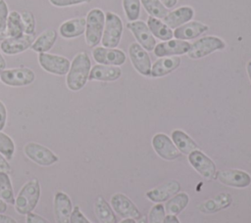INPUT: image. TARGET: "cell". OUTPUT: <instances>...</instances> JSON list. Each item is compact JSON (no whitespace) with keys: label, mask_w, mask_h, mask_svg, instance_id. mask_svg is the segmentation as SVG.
I'll return each instance as SVG.
<instances>
[{"label":"cell","mask_w":251,"mask_h":223,"mask_svg":"<svg viewBox=\"0 0 251 223\" xmlns=\"http://www.w3.org/2000/svg\"><path fill=\"white\" fill-rule=\"evenodd\" d=\"M164 223H179V221H178V219L176 218V215L168 214L167 216H165Z\"/></svg>","instance_id":"cell-45"},{"label":"cell","mask_w":251,"mask_h":223,"mask_svg":"<svg viewBox=\"0 0 251 223\" xmlns=\"http://www.w3.org/2000/svg\"><path fill=\"white\" fill-rule=\"evenodd\" d=\"M208 29V26L199 22H186L181 26L176 28L174 35L176 38L180 40H188L198 37Z\"/></svg>","instance_id":"cell-23"},{"label":"cell","mask_w":251,"mask_h":223,"mask_svg":"<svg viewBox=\"0 0 251 223\" xmlns=\"http://www.w3.org/2000/svg\"><path fill=\"white\" fill-rule=\"evenodd\" d=\"M180 65V58L177 56L161 58L155 62L151 67V75L153 77L164 76L178 67Z\"/></svg>","instance_id":"cell-24"},{"label":"cell","mask_w":251,"mask_h":223,"mask_svg":"<svg viewBox=\"0 0 251 223\" xmlns=\"http://www.w3.org/2000/svg\"><path fill=\"white\" fill-rule=\"evenodd\" d=\"M231 197L228 194L222 193L203 202L199 206V209L205 213L216 212L227 207L231 203Z\"/></svg>","instance_id":"cell-26"},{"label":"cell","mask_w":251,"mask_h":223,"mask_svg":"<svg viewBox=\"0 0 251 223\" xmlns=\"http://www.w3.org/2000/svg\"><path fill=\"white\" fill-rule=\"evenodd\" d=\"M6 32L9 37H21L25 34V28L21 13L17 11H12L9 13Z\"/></svg>","instance_id":"cell-29"},{"label":"cell","mask_w":251,"mask_h":223,"mask_svg":"<svg viewBox=\"0 0 251 223\" xmlns=\"http://www.w3.org/2000/svg\"><path fill=\"white\" fill-rule=\"evenodd\" d=\"M111 205L114 210L125 218H139L140 212L135 204L125 195L115 194L111 198Z\"/></svg>","instance_id":"cell-17"},{"label":"cell","mask_w":251,"mask_h":223,"mask_svg":"<svg viewBox=\"0 0 251 223\" xmlns=\"http://www.w3.org/2000/svg\"><path fill=\"white\" fill-rule=\"evenodd\" d=\"M147 13L156 19H164L170 12L160 0H140Z\"/></svg>","instance_id":"cell-32"},{"label":"cell","mask_w":251,"mask_h":223,"mask_svg":"<svg viewBox=\"0 0 251 223\" xmlns=\"http://www.w3.org/2000/svg\"><path fill=\"white\" fill-rule=\"evenodd\" d=\"M0 223H17V221L8 215L0 213Z\"/></svg>","instance_id":"cell-44"},{"label":"cell","mask_w":251,"mask_h":223,"mask_svg":"<svg viewBox=\"0 0 251 223\" xmlns=\"http://www.w3.org/2000/svg\"><path fill=\"white\" fill-rule=\"evenodd\" d=\"M0 199L5 202L15 204V197L11 180L5 172H0Z\"/></svg>","instance_id":"cell-33"},{"label":"cell","mask_w":251,"mask_h":223,"mask_svg":"<svg viewBox=\"0 0 251 223\" xmlns=\"http://www.w3.org/2000/svg\"><path fill=\"white\" fill-rule=\"evenodd\" d=\"M126 27L131 30L138 43L147 51H152L156 46V41L151 33L148 25L142 21H134L128 22Z\"/></svg>","instance_id":"cell-15"},{"label":"cell","mask_w":251,"mask_h":223,"mask_svg":"<svg viewBox=\"0 0 251 223\" xmlns=\"http://www.w3.org/2000/svg\"><path fill=\"white\" fill-rule=\"evenodd\" d=\"M137 223H148V222H147V220H146L145 217H141V218L138 220Z\"/></svg>","instance_id":"cell-51"},{"label":"cell","mask_w":251,"mask_h":223,"mask_svg":"<svg viewBox=\"0 0 251 223\" xmlns=\"http://www.w3.org/2000/svg\"><path fill=\"white\" fill-rule=\"evenodd\" d=\"M165 220V208L161 203L154 205L149 212L150 223H164Z\"/></svg>","instance_id":"cell-37"},{"label":"cell","mask_w":251,"mask_h":223,"mask_svg":"<svg viewBox=\"0 0 251 223\" xmlns=\"http://www.w3.org/2000/svg\"><path fill=\"white\" fill-rule=\"evenodd\" d=\"M91 69V62L85 52L76 54L70 66L67 73L66 84L72 91H78L86 84Z\"/></svg>","instance_id":"cell-1"},{"label":"cell","mask_w":251,"mask_h":223,"mask_svg":"<svg viewBox=\"0 0 251 223\" xmlns=\"http://www.w3.org/2000/svg\"><path fill=\"white\" fill-rule=\"evenodd\" d=\"M247 73H248V76L251 81V60L247 63Z\"/></svg>","instance_id":"cell-49"},{"label":"cell","mask_w":251,"mask_h":223,"mask_svg":"<svg viewBox=\"0 0 251 223\" xmlns=\"http://www.w3.org/2000/svg\"><path fill=\"white\" fill-rule=\"evenodd\" d=\"M15 152V144L10 136L0 131V154L7 159H11Z\"/></svg>","instance_id":"cell-35"},{"label":"cell","mask_w":251,"mask_h":223,"mask_svg":"<svg viewBox=\"0 0 251 223\" xmlns=\"http://www.w3.org/2000/svg\"><path fill=\"white\" fill-rule=\"evenodd\" d=\"M7 210V203L0 199V213H4Z\"/></svg>","instance_id":"cell-48"},{"label":"cell","mask_w":251,"mask_h":223,"mask_svg":"<svg viewBox=\"0 0 251 223\" xmlns=\"http://www.w3.org/2000/svg\"><path fill=\"white\" fill-rule=\"evenodd\" d=\"M25 155L42 166H49L59 160V157L47 147L35 142H29L24 147Z\"/></svg>","instance_id":"cell-6"},{"label":"cell","mask_w":251,"mask_h":223,"mask_svg":"<svg viewBox=\"0 0 251 223\" xmlns=\"http://www.w3.org/2000/svg\"><path fill=\"white\" fill-rule=\"evenodd\" d=\"M216 177L221 183L236 188H245L251 183V177L248 173L236 169L220 170Z\"/></svg>","instance_id":"cell-16"},{"label":"cell","mask_w":251,"mask_h":223,"mask_svg":"<svg viewBox=\"0 0 251 223\" xmlns=\"http://www.w3.org/2000/svg\"><path fill=\"white\" fill-rule=\"evenodd\" d=\"M194 16V11L192 8L185 6L180 7L173 12H170L163 20L164 23L170 28H176L184 22H189Z\"/></svg>","instance_id":"cell-21"},{"label":"cell","mask_w":251,"mask_h":223,"mask_svg":"<svg viewBox=\"0 0 251 223\" xmlns=\"http://www.w3.org/2000/svg\"><path fill=\"white\" fill-rule=\"evenodd\" d=\"M123 33V22L120 17L112 12L105 15V24L102 34V45L106 48H115L119 45Z\"/></svg>","instance_id":"cell-4"},{"label":"cell","mask_w":251,"mask_h":223,"mask_svg":"<svg viewBox=\"0 0 251 223\" xmlns=\"http://www.w3.org/2000/svg\"><path fill=\"white\" fill-rule=\"evenodd\" d=\"M6 68V61L4 59V57L2 56V54L0 53V71Z\"/></svg>","instance_id":"cell-47"},{"label":"cell","mask_w":251,"mask_h":223,"mask_svg":"<svg viewBox=\"0 0 251 223\" xmlns=\"http://www.w3.org/2000/svg\"><path fill=\"white\" fill-rule=\"evenodd\" d=\"M73 204L64 192H57L54 197V213L57 223H70Z\"/></svg>","instance_id":"cell-18"},{"label":"cell","mask_w":251,"mask_h":223,"mask_svg":"<svg viewBox=\"0 0 251 223\" xmlns=\"http://www.w3.org/2000/svg\"><path fill=\"white\" fill-rule=\"evenodd\" d=\"M191 44L185 40L170 39L165 42L159 43L154 48V54L157 57H170L187 53Z\"/></svg>","instance_id":"cell-14"},{"label":"cell","mask_w":251,"mask_h":223,"mask_svg":"<svg viewBox=\"0 0 251 223\" xmlns=\"http://www.w3.org/2000/svg\"><path fill=\"white\" fill-rule=\"evenodd\" d=\"M85 20V42L90 47L97 46L102 39L105 24V14L102 10L95 8L88 12Z\"/></svg>","instance_id":"cell-3"},{"label":"cell","mask_w":251,"mask_h":223,"mask_svg":"<svg viewBox=\"0 0 251 223\" xmlns=\"http://www.w3.org/2000/svg\"><path fill=\"white\" fill-rule=\"evenodd\" d=\"M188 160L193 168L204 178L211 179L214 177L216 173V165L213 160L201 151L195 150L191 152L188 156Z\"/></svg>","instance_id":"cell-12"},{"label":"cell","mask_w":251,"mask_h":223,"mask_svg":"<svg viewBox=\"0 0 251 223\" xmlns=\"http://www.w3.org/2000/svg\"><path fill=\"white\" fill-rule=\"evenodd\" d=\"M123 6L127 20L137 21L140 14V0H123Z\"/></svg>","instance_id":"cell-34"},{"label":"cell","mask_w":251,"mask_h":223,"mask_svg":"<svg viewBox=\"0 0 251 223\" xmlns=\"http://www.w3.org/2000/svg\"><path fill=\"white\" fill-rule=\"evenodd\" d=\"M152 146L155 152L164 159L172 160L180 156V152L166 134H156L152 139Z\"/></svg>","instance_id":"cell-13"},{"label":"cell","mask_w":251,"mask_h":223,"mask_svg":"<svg viewBox=\"0 0 251 223\" xmlns=\"http://www.w3.org/2000/svg\"><path fill=\"white\" fill-rule=\"evenodd\" d=\"M86 20L84 18H75L64 22L60 27V34L67 39L80 36L85 31Z\"/></svg>","instance_id":"cell-22"},{"label":"cell","mask_w":251,"mask_h":223,"mask_svg":"<svg viewBox=\"0 0 251 223\" xmlns=\"http://www.w3.org/2000/svg\"><path fill=\"white\" fill-rule=\"evenodd\" d=\"M162 3H163V5L166 7V8H168V9H171V8H173V7H175V5L176 4V2H177V0H160Z\"/></svg>","instance_id":"cell-46"},{"label":"cell","mask_w":251,"mask_h":223,"mask_svg":"<svg viewBox=\"0 0 251 223\" xmlns=\"http://www.w3.org/2000/svg\"><path fill=\"white\" fill-rule=\"evenodd\" d=\"M57 40L56 30L49 28L40 33L32 42L30 49L38 54L47 53L55 44Z\"/></svg>","instance_id":"cell-25"},{"label":"cell","mask_w":251,"mask_h":223,"mask_svg":"<svg viewBox=\"0 0 251 223\" xmlns=\"http://www.w3.org/2000/svg\"><path fill=\"white\" fill-rule=\"evenodd\" d=\"M7 119V111L5 105L0 101V131L4 128Z\"/></svg>","instance_id":"cell-42"},{"label":"cell","mask_w":251,"mask_h":223,"mask_svg":"<svg viewBox=\"0 0 251 223\" xmlns=\"http://www.w3.org/2000/svg\"><path fill=\"white\" fill-rule=\"evenodd\" d=\"M38 63L45 71L56 75L67 74L71 66V62L66 57L48 52L38 54Z\"/></svg>","instance_id":"cell-8"},{"label":"cell","mask_w":251,"mask_h":223,"mask_svg":"<svg viewBox=\"0 0 251 223\" xmlns=\"http://www.w3.org/2000/svg\"><path fill=\"white\" fill-rule=\"evenodd\" d=\"M35 79L33 70L28 67H15L0 71V80L12 87H21L31 84Z\"/></svg>","instance_id":"cell-5"},{"label":"cell","mask_w":251,"mask_h":223,"mask_svg":"<svg viewBox=\"0 0 251 223\" xmlns=\"http://www.w3.org/2000/svg\"><path fill=\"white\" fill-rule=\"evenodd\" d=\"M91 0H49V2L55 7H70L82 3H88Z\"/></svg>","instance_id":"cell-40"},{"label":"cell","mask_w":251,"mask_h":223,"mask_svg":"<svg viewBox=\"0 0 251 223\" xmlns=\"http://www.w3.org/2000/svg\"><path fill=\"white\" fill-rule=\"evenodd\" d=\"M26 223H50V222L36 213L29 212L26 214Z\"/></svg>","instance_id":"cell-41"},{"label":"cell","mask_w":251,"mask_h":223,"mask_svg":"<svg viewBox=\"0 0 251 223\" xmlns=\"http://www.w3.org/2000/svg\"><path fill=\"white\" fill-rule=\"evenodd\" d=\"M122 75V69L116 66L96 65L89 72V80L99 81H114L120 78Z\"/></svg>","instance_id":"cell-20"},{"label":"cell","mask_w":251,"mask_h":223,"mask_svg":"<svg viewBox=\"0 0 251 223\" xmlns=\"http://www.w3.org/2000/svg\"><path fill=\"white\" fill-rule=\"evenodd\" d=\"M70 223H91L80 211L78 206H75L73 208L71 218H70Z\"/></svg>","instance_id":"cell-39"},{"label":"cell","mask_w":251,"mask_h":223,"mask_svg":"<svg viewBox=\"0 0 251 223\" xmlns=\"http://www.w3.org/2000/svg\"><path fill=\"white\" fill-rule=\"evenodd\" d=\"M172 139L177 150L184 155H189L191 152L197 150L196 143L181 130L173 131Z\"/></svg>","instance_id":"cell-27"},{"label":"cell","mask_w":251,"mask_h":223,"mask_svg":"<svg viewBox=\"0 0 251 223\" xmlns=\"http://www.w3.org/2000/svg\"><path fill=\"white\" fill-rule=\"evenodd\" d=\"M121 223H136V222L134 221L133 218H126V219L123 220Z\"/></svg>","instance_id":"cell-50"},{"label":"cell","mask_w":251,"mask_h":223,"mask_svg":"<svg viewBox=\"0 0 251 223\" xmlns=\"http://www.w3.org/2000/svg\"><path fill=\"white\" fill-rule=\"evenodd\" d=\"M226 47L225 42L216 36H205L191 44L187 55L191 59L203 58L216 50H221Z\"/></svg>","instance_id":"cell-7"},{"label":"cell","mask_w":251,"mask_h":223,"mask_svg":"<svg viewBox=\"0 0 251 223\" xmlns=\"http://www.w3.org/2000/svg\"><path fill=\"white\" fill-rule=\"evenodd\" d=\"M34 41V34H24L21 37H7L0 43V49L4 54L17 55L30 48Z\"/></svg>","instance_id":"cell-10"},{"label":"cell","mask_w":251,"mask_h":223,"mask_svg":"<svg viewBox=\"0 0 251 223\" xmlns=\"http://www.w3.org/2000/svg\"><path fill=\"white\" fill-rule=\"evenodd\" d=\"M128 53L134 68L142 75H150L152 66L149 55L145 49L137 42H133L128 48Z\"/></svg>","instance_id":"cell-9"},{"label":"cell","mask_w":251,"mask_h":223,"mask_svg":"<svg viewBox=\"0 0 251 223\" xmlns=\"http://www.w3.org/2000/svg\"><path fill=\"white\" fill-rule=\"evenodd\" d=\"M94 211L101 223H117V218L112 208L102 197H98L95 201Z\"/></svg>","instance_id":"cell-28"},{"label":"cell","mask_w":251,"mask_h":223,"mask_svg":"<svg viewBox=\"0 0 251 223\" xmlns=\"http://www.w3.org/2000/svg\"><path fill=\"white\" fill-rule=\"evenodd\" d=\"M188 201H189V198H188L187 194H185V193L177 194L176 196H175L171 200H169V201H167L166 206H165L166 212L171 215L178 214L180 211H182L186 207Z\"/></svg>","instance_id":"cell-31"},{"label":"cell","mask_w":251,"mask_h":223,"mask_svg":"<svg viewBox=\"0 0 251 223\" xmlns=\"http://www.w3.org/2000/svg\"><path fill=\"white\" fill-rule=\"evenodd\" d=\"M22 21L24 23L25 34H34L35 30V18L29 11H24L21 13Z\"/></svg>","instance_id":"cell-36"},{"label":"cell","mask_w":251,"mask_h":223,"mask_svg":"<svg viewBox=\"0 0 251 223\" xmlns=\"http://www.w3.org/2000/svg\"><path fill=\"white\" fill-rule=\"evenodd\" d=\"M92 56L100 65L121 66L126 62V54L115 48L95 47L92 51Z\"/></svg>","instance_id":"cell-11"},{"label":"cell","mask_w":251,"mask_h":223,"mask_svg":"<svg viewBox=\"0 0 251 223\" xmlns=\"http://www.w3.org/2000/svg\"><path fill=\"white\" fill-rule=\"evenodd\" d=\"M11 170L10 164L8 163L6 157L0 154V172H5V173H9Z\"/></svg>","instance_id":"cell-43"},{"label":"cell","mask_w":251,"mask_h":223,"mask_svg":"<svg viewBox=\"0 0 251 223\" xmlns=\"http://www.w3.org/2000/svg\"><path fill=\"white\" fill-rule=\"evenodd\" d=\"M148 27L151 31V33L156 36L159 39L162 40H170L171 38H173L174 33L172 31V29L165 24L164 22H162L161 21H159L158 19L154 18V17H149L148 18Z\"/></svg>","instance_id":"cell-30"},{"label":"cell","mask_w":251,"mask_h":223,"mask_svg":"<svg viewBox=\"0 0 251 223\" xmlns=\"http://www.w3.org/2000/svg\"><path fill=\"white\" fill-rule=\"evenodd\" d=\"M40 198V185L37 179L26 182L15 199V208L18 213L25 215L32 212Z\"/></svg>","instance_id":"cell-2"},{"label":"cell","mask_w":251,"mask_h":223,"mask_svg":"<svg viewBox=\"0 0 251 223\" xmlns=\"http://www.w3.org/2000/svg\"><path fill=\"white\" fill-rule=\"evenodd\" d=\"M180 189V185L177 181H169L155 189H152L146 193V197L154 202H162L167 201L173 195L176 194Z\"/></svg>","instance_id":"cell-19"},{"label":"cell","mask_w":251,"mask_h":223,"mask_svg":"<svg viewBox=\"0 0 251 223\" xmlns=\"http://www.w3.org/2000/svg\"><path fill=\"white\" fill-rule=\"evenodd\" d=\"M9 16V8L5 0H0V33L6 31L7 20Z\"/></svg>","instance_id":"cell-38"}]
</instances>
